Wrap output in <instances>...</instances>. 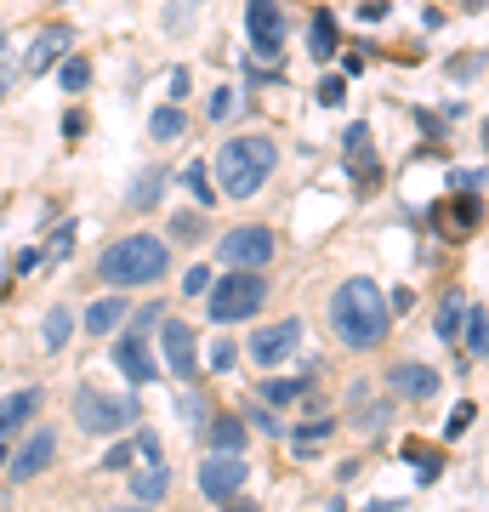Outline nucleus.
Segmentation results:
<instances>
[{"mask_svg":"<svg viewBox=\"0 0 489 512\" xmlns=\"http://www.w3.org/2000/svg\"><path fill=\"white\" fill-rule=\"evenodd\" d=\"M234 114V92L222 86V92H211V120H228Z\"/></svg>","mask_w":489,"mask_h":512,"instance_id":"39","label":"nucleus"},{"mask_svg":"<svg viewBox=\"0 0 489 512\" xmlns=\"http://www.w3.org/2000/svg\"><path fill=\"white\" fill-rule=\"evenodd\" d=\"M262 393H268L273 404H290V399H296V393H302V382H268V387H262Z\"/></svg>","mask_w":489,"mask_h":512,"instance_id":"36","label":"nucleus"},{"mask_svg":"<svg viewBox=\"0 0 489 512\" xmlns=\"http://www.w3.org/2000/svg\"><path fill=\"white\" fill-rule=\"evenodd\" d=\"M0 40H6V29H0Z\"/></svg>","mask_w":489,"mask_h":512,"instance_id":"46","label":"nucleus"},{"mask_svg":"<svg viewBox=\"0 0 489 512\" xmlns=\"http://www.w3.org/2000/svg\"><path fill=\"white\" fill-rule=\"evenodd\" d=\"M478 183H484V171L472 165V171H455L450 177V188H461V194H478Z\"/></svg>","mask_w":489,"mask_h":512,"instance_id":"37","label":"nucleus"},{"mask_svg":"<svg viewBox=\"0 0 489 512\" xmlns=\"http://www.w3.org/2000/svg\"><path fill=\"white\" fill-rule=\"evenodd\" d=\"M296 342H302V319H279V325H262L251 336V359L256 365H285L290 353H296Z\"/></svg>","mask_w":489,"mask_h":512,"instance_id":"9","label":"nucleus"},{"mask_svg":"<svg viewBox=\"0 0 489 512\" xmlns=\"http://www.w3.org/2000/svg\"><path fill=\"white\" fill-rule=\"evenodd\" d=\"M393 387H399L404 399L427 404L438 393V370L433 365H393Z\"/></svg>","mask_w":489,"mask_h":512,"instance_id":"15","label":"nucleus"},{"mask_svg":"<svg viewBox=\"0 0 489 512\" xmlns=\"http://www.w3.org/2000/svg\"><path fill=\"white\" fill-rule=\"evenodd\" d=\"M319 439H330V416H319V421H308V427H296V433H290V444H296L302 456H308Z\"/></svg>","mask_w":489,"mask_h":512,"instance_id":"28","label":"nucleus"},{"mask_svg":"<svg viewBox=\"0 0 489 512\" xmlns=\"http://www.w3.org/2000/svg\"><path fill=\"white\" fill-rule=\"evenodd\" d=\"M63 52H69V35H63V29H40L35 46H29V57H23V74H46Z\"/></svg>","mask_w":489,"mask_h":512,"instance_id":"16","label":"nucleus"},{"mask_svg":"<svg viewBox=\"0 0 489 512\" xmlns=\"http://www.w3.org/2000/svg\"><path fill=\"white\" fill-rule=\"evenodd\" d=\"M137 456H143V461H160V439H154V433H137Z\"/></svg>","mask_w":489,"mask_h":512,"instance_id":"42","label":"nucleus"},{"mask_svg":"<svg viewBox=\"0 0 489 512\" xmlns=\"http://www.w3.org/2000/svg\"><path fill=\"white\" fill-rule=\"evenodd\" d=\"M245 29H251V52L262 63H279L285 57V6L279 0H251L245 6Z\"/></svg>","mask_w":489,"mask_h":512,"instance_id":"8","label":"nucleus"},{"mask_svg":"<svg viewBox=\"0 0 489 512\" xmlns=\"http://www.w3.org/2000/svg\"><path fill=\"white\" fill-rule=\"evenodd\" d=\"M103 467H109V473H126V467H131V450H126V444H114L109 456H103Z\"/></svg>","mask_w":489,"mask_h":512,"instance_id":"40","label":"nucleus"},{"mask_svg":"<svg viewBox=\"0 0 489 512\" xmlns=\"http://www.w3.org/2000/svg\"><path fill=\"white\" fill-rule=\"evenodd\" d=\"M342 154H347V171H353L359 183H376V177H381V160H370V131H364V126H347Z\"/></svg>","mask_w":489,"mask_h":512,"instance_id":"13","label":"nucleus"},{"mask_svg":"<svg viewBox=\"0 0 489 512\" xmlns=\"http://www.w3.org/2000/svg\"><path fill=\"white\" fill-rule=\"evenodd\" d=\"M131 319H137V336H143L148 325H160L165 313H160V302H148V308H143V313H131Z\"/></svg>","mask_w":489,"mask_h":512,"instance_id":"41","label":"nucleus"},{"mask_svg":"<svg viewBox=\"0 0 489 512\" xmlns=\"http://www.w3.org/2000/svg\"><path fill=\"white\" fill-rule=\"evenodd\" d=\"M245 478H251L245 450H211V456L200 461V495L205 501H239Z\"/></svg>","mask_w":489,"mask_h":512,"instance_id":"6","label":"nucleus"},{"mask_svg":"<svg viewBox=\"0 0 489 512\" xmlns=\"http://www.w3.org/2000/svg\"><path fill=\"white\" fill-rule=\"evenodd\" d=\"M12 92V52H0V97Z\"/></svg>","mask_w":489,"mask_h":512,"instance_id":"44","label":"nucleus"},{"mask_svg":"<svg viewBox=\"0 0 489 512\" xmlns=\"http://www.w3.org/2000/svg\"><path fill=\"white\" fill-rule=\"evenodd\" d=\"M319 103H325V109L347 103V74H325V80H319Z\"/></svg>","mask_w":489,"mask_h":512,"instance_id":"30","label":"nucleus"},{"mask_svg":"<svg viewBox=\"0 0 489 512\" xmlns=\"http://www.w3.org/2000/svg\"><path fill=\"white\" fill-rule=\"evenodd\" d=\"M387 416H393V410H387V404H376V410H364V416H359V427H364V433H381V427H387Z\"/></svg>","mask_w":489,"mask_h":512,"instance_id":"38","label":"nucleus"},{"mask_svg":"<svg viewBox=\"0 0 489 512\" xmlns=\"http://www.w3.org/2000/svg\"><path fill=\"white\" fill-rule=\"evenodd\" d=\"M74 421H80V433H126L137 421V404L86 387V393H74Z\"/></svg>","mask_w":489,"mask_h":512,"instance_id":"5","label":"nucleus"},{"mask_svg":"<svg viewBox=\"0 0 489 512\" xmlns=\"http://www.w3.org/2000/svg\"><path fill=\"white\" fill-rule=\"evenodd\" d=\"M57 456V433H46V427H40V433H29V439H23V450L12 461H0V467H6V478H12V484H29V478H40L46 473V461Z\"/></svg>","mask_w":489,"mask_h":512,"instance_id":"11","label":"nucleus"},{"mask_svg":"<svg viewBox=\"0 0 489 512\" xmlns=\"http://www.w3.org/2000/svg\"><path fill=\"white\" fill-rule=\"evenodd\" d=\"M182 291H188V296H205V291H211V274H205L200 262H194V268L182 274Z\"/></svg>","mask_w":489,"mask_h":512,"instance_id":"34","label":"nucleus"},{"mask_svg":"<svg viewBox=\"0 0 489 512\" xmlns=\"http://www.w3.org/2000/svg\"><path fill=\"white\" fill-rule=\"evenodd\" d=\"M69 336H74V319H69V308H52V313H46V330H40V342H46V348H63V342H69Z\"/></svg>","mask_w":489,"mask_h":512,"instance_id":"25","label":"nucleus"},{"mask_svg":"<svg viewBox=\"0 0 489 512\" xmlns=\"http://www.w3.org/2000/svg\"><path fill=\"white\" fill-rule=\"evenodd\" d=\"M120 319H126V302H120V296H103V302H91V308H86V330H91V336L114 330Z\"/></svg>","mask_w":489,"mask_h":512,"instance_id":"20","label":"nucleus"},{"mask_svg":"<svg viewBox=\"0 0 489 512\" xmlns=\"http://www.w3.org/2000/svg\"><path fill=\"white\" fill-rule=\"evenodd\" d=\"M131 495H137V501H148V507H160L165 495H171V473H165L160 461H148L143 473H131Z\"/></svg>","mask_w":489,"mask_h":512,"instance_id":"18","label":"nucleus"},{"mask_svg":"<svg viewBox=\"0 0 489 512\" xmlns=\"http://www.w3.org/2000/svg\"><path fill=\"white\" fill-rule=\"evenodd\" d=\"M74 234H80L74 222H63V228H57V234H52V256H57V262H63V256L74 251Z\"/></svg>","mask_w":489,"mask_h":512,"instance_id":"35","label":"nucleus"},{"mask_svg":"<svg viewBox=\"0 0 489 512\" xmlns=\"http://www.w3.org/2000/svg\"><path fill=\"white\" fill-rule=\"evenodd\" d=\"M359 18H364V23H381V18H387V6H381V0H364Z\"/></svg>","mask_w":489,"mask_h":512,"instance_id":"43","label":"nucleus"},{"mask_svg":"<svg viewBox=\"0 0 489 512\" xmlns=\"http://www.w3.org/2000/svg\"><path fill=\"white\" fill-rule=\"evenodd\" d=\"M182 188H188V194H194V205H200V211H211V205H217V188H211V171H205L200 160L194 165H182V177H177Z\"/></svg>","mask_w":489,"mask_h":512,"instance_id":"19","label":"nucleus"},{"mask_svg":"<svg viewBox=\"0 0 489 512\" xmlns=\"http://www.w3.org/2000/svg\"><path fill=\"white\" fill-rule=\"evenodd\" d=\"M308 52H313V57H330V52H336V18H330V12H319V18L308 23Z\"/></svg>","mask_w":489,"mask_h":512,"instance_id":"22","label":"nucleus"},{"mask_svg":"<svg viewBox=\"0 0 489 512\" xmlns=\"http://www.w3.org/2000/svg\"><path fill=\"white\" fill-rule=\"evenodd\" d=\"M160 188H165V171H148L143 183L131 188V211H148V205L160 200Z\"/></svg>","mask_w":489,"mask_h":512,"instance_id":"26","label":"nucleus"},{"mask_svg":"<svg viewBox=\"0 0 489 512\" xmlns=\"http://www.w3.org/2000/svg\"><path fill=\"white\" fill-rule=\"evenodd\" d=\"M114 365L126 370V382H148V376H154V359H148L143 336H120V342H114Z\"/></svg>","mask_w":489,"mask_h":512,"instance_id":"17","label":"nucleus"},{"mask_svg":"<svg viewBox=\"0 0 489 512\" xmlns=\"http://www.w3.org/2000/svg\"><path fill=\"white\" fill-rule=\"evenodd\" d=\"M245 421L239 416H205L200 421V439H205V450H245Z\"/></svg>","mask_w":489,"mask_h":512,"instance_id":"14","label":"nucleus"},{"mask_svg":"<svg viewBox=\"0 0 489 512\" xmlns=\"http://www.w3.org/2000/svg\"><path fill=\"white\" fill-rule=\"evenodd\" d=\"M97 274L109 279L114 291H131V285H154V279L171 274V251H165L160 234H126L114 239L109 251L97 256Z\"/></svg>","mask_w":489,"mask_h":512,"instance_id":"2","label":"nucleus"},{"mask_svg":"<svg viewBox=\"0 0 489 512\" xmlns=\"http://www.w3.org/2000/svg\"><path fill=\"white\" fill-rule=\"evenodd\" d=\"M472 421H478V404H455L450 410V421H444V439H461Z\"/></svg>","mask_w":489,"mask_h":512,"instance_id":"29","label":"nucleus"},{"mask_svg":"<svg viewBox=\"0 0 489 512\" xmlns=\"http://www.w3.org/2000/svg\"><path fill=\"white\" fill-rule=\"evenodd\" d=\"M461 325H467V353H472V359H484V348H489V336H484V302H472V308L461 313Z\"/></svg>","mask_w":489,"mask_h":512,"instance_id":"24","label":"nucleus"},{"mask_svg":"<svg viewBox=\"0 0 489 512\" xmlns=\"http://www.w3.org/2000/svg\"><path fill=\"white\" fill-rule=\"evenodd\" d=\"M0 461H6V444H0Z\"/></svg>","mask_w":489,"mask_h":512,"instance_id":"45","label":"nucleus"},{"mask_svg":"<svg viewBox=\"0 0 489 512\" xmlns=\"http://www.w3.org/2000/svg\"><path fill=\"white\" fill-rule=\"evenodd\" d=\"M160 348H165V370H171V376H182V382H194V370H200L194 330L177 325V319H160Z\"/></svg>","mask_w":489,"mask_h":512,"instance_id":"10","label":"nucleus"},{"mask_svg":"<svg viewBox=\"0 0 489 512\" xmlns=\"http://www.w3.org/2000/svg\"><path fill=\"white\" fill-rule=\"evenodd\" d=\"M262 302H268V279H262V268H234L228 279L211 285V319H217V325L251 319Z\"/></svg>","mask_w":489,"mask_h":512,"instance_id":"4","label":"nucleus"},{"mask_svg":"<svg viewBox=\"0 0 489 512\" xmlns=\"http://www.w3.org/2000/svg\"><path fill=\"white\" fill-rule=\"evenodd\" d=\"M217 251L228 268H268L273 251H279V239L262 228V222H245V228H228V234L217 239Z\"/></svg>","mask_w":489,"mask_h":512,"instance_id":"7","label":"nucleus"},{"mask_svg":"<svg viewBox=\"0 0 489 512\" xmlns=\"http://www.w3.org/2000/svg\"><path fill=\"white\" fill-rule=\"evenodd\" d=\"M57 80H63V92H86V86H91V63H86V57H69Z\"/></svg>","mask_w":489,"mask_h":512,"instance_id":"27","label":"nucleus"},{"mask_svg":"<svg viewBox=\"0 0 489 512\" xmlns=\"http://www.w3.org/2000/svg\"><path fill=\"white\" fill-rule=\"evenodd\" d=\"M410 461H416L421 484H433V478H438V456H433V450H421V444H410Z\"/></svg>","mask_w":489,"mask_h":512,"instance_id":"32","label":"nucleus"},{"mask_svg":"<svg viewBox=\"0 0 489 512\" xmlns=\"http://www.w3.org/2000/svg\"><path fill=\"white\" fill-rule=\"evenodd\" d=\"M273 165H279L273 137H228V143L217 148V188L234 194V200H251V194H262V183L273 177Z\"/></svg>","mask_w":489,"mask_h":512,"instance_id":"3","label":"nucleus"},{"mask_svg":"<svg viewBox=\"0 0 489 512\" xmlns=\"http://www.w3.org/2000/svg\"><path fill=\"white\" fill-rule=\"evenodd\" d=\"M393 325V308H387V296H381L376 279H342L336 296H330V330H336V342L353 353L376 348L381 336Z\"/></svg>","mask_w":489,"mask_h":512,"instance_id":"1","label":"nucleus"},{"mask_svg":"<svg viewBox=\"0 0 489 512\" xmlns=\"http://www.w3.org/2000/svg\"><path fill=\"white\" fill-rule=\"evenodd\" d=\"M200 228H205V222L194 217V211H182V217H171V234H177V239H188V245L200 239Z\"/></svg>","mask_w":489,"mask_h":512,"instance_id":"33","label":"nucleus"},{"mask_svg":"<svg viewBox=\"0 0 489 512\" xmlns=\"http://www.w3.org/2000/svg\"><path fill=\"white\" fill-rule=\"evenodd\" d=\"M35 410H40V393H35V387H18V393H6V399H0V444L12 439V433H23Z\"/></svg>","mask_w":489,"mask_h":512,"instance_id":"12","label":"nucleus"},{"mask_svg":"<svg viewBox=\"0 0 489 512\" xmlns=\"http://www.w3.org/2000/svg\"><path fill=\"white\" fill-rule=\"evenodd\" d=\"M461 313H467V296L450 291V296H444V308H438V336H444V342L461 336Z\"/></svg>","mask_w":489,"mask_h":512,"instance_id":"23","label":"nucleus"},{"mask_svg":"<svg viewBox=\"0 0 489 512\" xmlns=\"http://www.w3.org/2000/svg\"><path fill=\"white\" fill-rule=\"evenodd\" d=\"M234 359H239L234 342H211V353H205V365L211 370H234Z\"/></svg>","mask_w":489,"mask_h":512,"instance_id":"31","label":"nucleus"},{"mask_svg":"<svg viewBox=\"0 0 489 512\" xmlns=\"http://www.w3.org/2000/svg\"><path fill=\"white\" fill-rule=\"evenodd\" d=\"M182 131H188V114L182 109H154V120H148V137L154 143H177Z\"/></svg>","mask_w":489,"mask_h":512,"instance_id":"21","label":"nucleus"}]
</instances>
